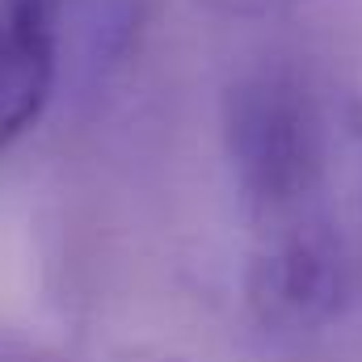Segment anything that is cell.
<instances>
[{"label":"cell","mask_w":362,"mask_h":362,"mask_svg":"<svg viewBox=\"0 0 362 362\" xmlns=\"http://www.w3.org/2000/svg\"><path fill=\"white\" fill-rule=\"evenodd\" d=\"M165 362H185V358H165Z\"/></svg>","instance_id":"cell-5"},{"label":"cell","mask_w":362,"mask_h":362,"mask_svg":"<svg viewBox=\"0 0 362 362\" xmlns=\"http://www.w3.org/2000/svg\"><path fill=\"white\" fill-rule=\"evenodd\" d=\"M219 13H240V17H257V13H278V8H295L308 0H206Z\"/></svg>","instance_id":"cell-4"},{"label":"cell","mask_w":362,"mask_h":362,"mask_svg":"<svg viewBox=\"0 0 362 362\" xmlns=\"http://www.w3.org/2000/svg\"><path fill=\"white\" fill-rule=\"evenodd\" d=\"M64 0H0V152L47 110L59 76Z\"/></svg>","instance_id":"cell-3"},{"label":"cell","mask_w":362,"mask_h":362,"mask_svg":"<svg viewBox=\"0 0 362 362\" xmlns=\"http://www.w3.org/2000/svg\"><path fill=\"white\" fill-rule=\"evenodd\" d=\"M253 316L291 337L329 333L358 299V270L341 228L325 206L257 223V245L245 274Z\"/></svg>","instance_id":"cell-2"},{"label":"cell","mask_w":362,"mask_h":362,"mask_svg":"<svg viewBox=\"0 0 362 362\" xmlns=\"http://www.w3.org/2000/svg\"><path fill=\"white\" fill-rule=\"evenodd\" d=\"M223 152L257 223L325 206V118L295 72L257 68L223 93Z\"/></svg>","instance_id":"cell-1"}]
</instances>
